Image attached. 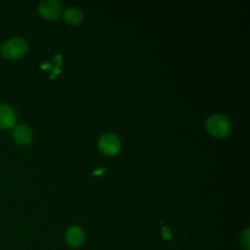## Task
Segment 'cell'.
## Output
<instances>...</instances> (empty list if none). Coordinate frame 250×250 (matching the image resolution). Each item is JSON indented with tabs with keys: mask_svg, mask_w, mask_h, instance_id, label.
I'll list each match as a JSON object with an SVG mask.
<instances>
[{
	"mask_svg": "<svg viewBox=\"0 0 250 250\" xmlns=\"http://www.w3.org/2000/svg\"><path fill=\"white\" fill-rule=\"evenodd\" d=\"M206 128L215 137H225L229 134L231 124L229 119L221 113L212 114L206 120Z\"/></svg>",
	"mask_w": 250,
	"mask_h": 250,
	"instance_id": "cell-1",
	"label": "cell"
},
{
	"mask_svg": "<svg viewBox=\"0 0 250 250\" xmlns=\"http://www.w3.org/2000/svg\"><path fill=\"white\" fill-rule=\"evenodd\" d=\"M28 49V45L23 38L14 37L2 44L0 47V52L3 57L13 60L22 57Z\"/></svg>",
	"mask_w": 250,
	"mask_h": 250,
	"instance_id": "cell-2",
	"label": "cell"
},
{
	"mask_svg": "<svg viewBox=\"0 0 250 250\" xmlns=\"http://www.w3.org/2000/svg\"><path fill=\"white\" fill-rule=\"evenodd\" d=\"M100 150L106 155H112L119 151L120 149V140L117 136L111 133H106L103 135L99 140Z\"/></svg>",
	"mask_w": 250,
	"mask_h": 250,
	"instance_id": "cell-3",
	"label": "cell"
},
{
	"mask_svg": "<svg viewBox=\"0 0 250 250\" xmlns=\"http://www.w3.org/2000/svg\"><path fill=\"white\" fill-rule=\"evenodd\" d=\"M62 5L59 0H44L39 4V14L48 20L57 19L62 14Z\"/></svg>",
	"mask_w": 250,
	"mask_h": 250,
	"instance_id": "cell-4",
	"label": "cell"
},
{
	"mask_svg": "<svg viewBox=\"0 0 250 250\" xmlns=\"http://www.w3.org/2000/svg\"><path fill=\"white\" fill-rule=\"evenodd\" d=\"M17 120V115L12 106L5 104H0V128L8 129L14 127Z\"/></svg>",
	"mask_w": 250,
	"mask_h": 250,
	"instance_id": "cell-5",
	"label": "cell"
},
{
	"mask_svg": "<svg viewBox=\"0 0 250 250\" xmlns=\"http://www.w3.org/2000/svg\"><path fill=\"white\" fill-rule=\"evenodd\" d=\"M32 130L26 124H20L14 127L13 138L17 143L21 145L28 144L32 140Z\"/></svg>",
	"mask_w": 250,
	"mask_h": 250,
	"instance_id": "cell-6",
	"label": "cell"
},
{
	"mask_svg": "<svg viewBox=\"0 0 250 250\" xmlns=\"http://www.w3.org/2000/svg\"><path fill=\"white\" fill-rule=\"evenodd\" d=\"M65 239L68 245L72 247H79L85 239L83 230L76 226H72L67 229L65 232Z\"/></svg>",
	"mask_w": 250,
	"mask_h": 250,
	"instance_id": "cell-7",
	"label": "cell"
},
{
	"mask_svg": "<svg viewBox=\"0 0 250 250\" xmlns=\"http://www.w3.org/2000/svg\"><path fill=\"white\" fill-rule=\"evenodd\" d=\"M62 18L69 24H77L83 20V13L77 7H68L64 10Z\"/></svg>",
	"mask_w": 250,
	"mask_h": 250,
	"instance_id": "cell-8",
	"label": "cell"
},
{
	"mask_svg": "<svg viewBox=\"0 0 250 250\" xmlns=\"http://www.w3.org/2000/svg\"><path fill=\"white\" fill-rule=\"evenodd\" d=\"M240 242H241V245L245 248V249H247V250H249L250 249V238H249V229H246L243 232H242V234H241V239H240Z\"/></svg>",
	"mask_w": 250,
	"mask_h": 250,
	"instance_id": "cell-9",
	"label": "cell"
}]
</instances>
